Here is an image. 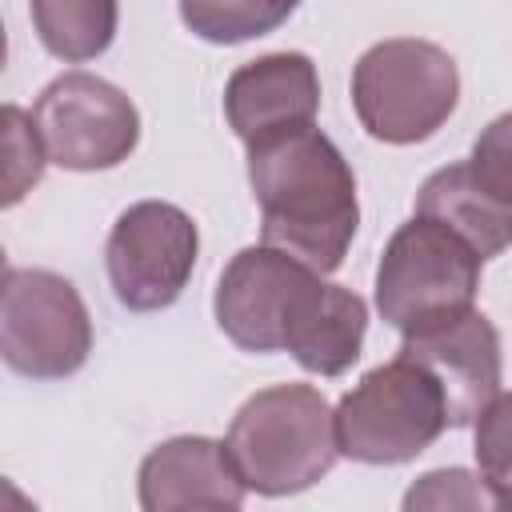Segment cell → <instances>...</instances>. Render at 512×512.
<instances>
[{
    "instance_id": "cell-1",
    "label": "cell",
    "mask_w": 512,
    "mask_h": 512,
    "mask_svg": "<svg viewBox=\"0 0 512 512\" xmlns=\"http://www.w3.org/2000/svg\"><path fill=\"white\" fill-rule=\"evenodd\" d=\"M248 184L260 204L264 244L336 272L360 224L356 176L344 152L316 128H296L248 148Z\"/></svg>"
},
{
    "instance_id": "cell-2",
    "label": "cell",
    "mask_w": 512,
    "mask_h": 512,
    "mask_svg": "<svg viewBox=\"0 0 512 512\" xmlns=\"http://www.w3.org/2000/svg\"><path fill=\"white\" fill-rule=\"evenodd\" d=\"M248 492L292 496L324 480L340 456L336 416L312 384H272L240 404L224 436Z\"/></svg>"
},
{
    "instance_id": "cell-3",
    "label": "cell",
    "mask_w": 512,
    "mask_h": 512,
    "mask_svg": "<svg viewBox=\"0 0 512 512\" xmlns=\"http://www.w3.org/2000/svg\"><path fill=\"white\" fill-rule=\"evenodd\" d=\"M460 104L456 60L416 36L372 44L352 68V108L380 144H420L436 136Z\"/></svg>"
},
{
    "instance_id": "cell-4",
    "label": "cell",
    "mask_w": 512,
    "mask_h": 512,
    "mask_svg": "<svg viewBox=\"0 0 512 512\" xmlns=\"http://www.w3.org/2000/svg\"><path fill=\"white\" fill-rule=\"evenodd\" d=\"M480 256L448 224L432 216L404 220L384 244L376 268V308L400 332H428L476 308Z\"/></svg>"
},
{
    "instance_id": "cell-5",
    "label": "cell",
    "mask_w": 512,
    "mask_h": 512,
    "mask_svg": "<svg viewBox=\"0 0 512 512\" xmlns=\"http://www.w3.org/2000/svg\"><path fill=\"white\" fill-rule=\"evenodd\" d=\"M332 416L340 456L356 464H408L448 428V400L424 364L396 352V360L364 372Z\"/></svg>"
},
{
    "instance_id": "cell-6",
    "label": "cell",
    "mask_w": 512,
    "mask_h": 512,
    "mask_svg": "<svg viewBox=\"0 0 512 512\" xmlns=\"http://www.w3.org/2000/svg\"><path fill=\"white\" fill-rule=\"evenodd\" d=\"M324 284V272L308 268L304 260L272 244H252L224 264L212 312L220 332L240 352H288L316 300L324 296Z\"/></svg>"
},
{
    "instance_id": "cell-7",
    "label": "cell",
    "mask_w": 512,
    "mask_h": 512,
    "mask_svg": "<svg viewBox=\"0 0 512 512\" xmlns=\"http://www.w3.org/2000/svg\"><path fill=\"white\" fill-rule=\"evenodd\" d=\"M92 316L60 272L4 268L0 284V356L16 376L64 380L88 364Z\"/></svg>"
},
{
    "instance_id": "cell-8",
    "label": "cell",
    "mask_w": 512,
    "mask_h": 512,
    "mask_svg": "<svg viewBox=\"0 0 512 512\" xmlns=\"http://www.w3.org/2000/svg\"><path fill=\"white\" fill-rule=\"evenodd\" d=\"M200 232L192 216L168 200H140L124 208L104 244L112 296L128 312H160L180 300L192 280Z\"/></svg>"
},
{
    "instance_id": "cell-9",
    "label": "cell",
    "mask_w": 512,
    "mask_h": 512,
    "mask_svg": "<svg viewBox=\"0 0 512 512\" xmlns=\"http://www.w3.org/2000/svg\"><path fill=\"white\" fill-rule=\"evenodd\" d=\"M36 132L44 140L48 164L68 172H104L124 164L140 144L136 104L92 72L56 76L32 104Z\"/></svg>"
},
{
    "instance_id": "cell-10",
    "label": "cell",
    "mask_w": 512,
    "mask_h": 512,
    "mask_svg": "<svg viewBox=\"0 0 512 512\" xmlns=\"http://www.w3.org/2000/svg\"><path fill=\"white\" fill-rule=\"evenodd\" d=\"M320 76L304 52H268L240 64L224 84L228 128L252 148L316 124Z\"/></svg>"
},
{
    "instance_id": "cell-11",
    "label": "cell",
    "mask_w": 512,
    "mask_h": 512,
    "mask_svg": "<svg viewBox=\"0 0 512 512\" xmlns=\"http://www.w3.org/2000/svg\"><path fill=\"white\" fill-rule=\"evenodd\" d=\"M400 352L436 376L448 400V428L476 424L484 404L500 392V336L492 320L476 308L428 332L404 336Z\"/></svg>"
},
{
    "instance_id": "cell-12",
    "label": "cell",
    "mask_w": 512,
    "mask_h": 512,
    "mask_svg": "<svg viewBox=\"0 0 512 512\" xmlns=\"http://www.w3.org/2000/svg\"><path fill=\"white\" fill-rule=\"evenodd\" d=\"M140 508L180 512V508H220L236 512L248 496L232 456L208 436H172L140 460Z\"/></svg>"
},
{
    "instance_id": "cell-13",
    "label": "cell",
    "mask_w": 512,
    "mask_h": 512,
    "mask_svg": "<svg viewBox=\"0 0 512 512\" xmlns=\"http://www.w3.org/2000/svg\"><path fill=\"white\" fill-rule=\"evenodd\" d=\"M416 212L448 224L456 236H464L476 248L480 260H492L504 248H512V204H504L500 196H492L476 180V172H472L468 160L432 172L420 184Z\"/></svg>"
},
{
    "instance_id": "cell-14",
    "label": "cell",
    "mask_w": 512,
    "mask_h": 512,
    "mask_svg": "<svg viewBox=\"0 0 512 512\" xmlns=\"http://www.w3.org/2000/svg\"><path fill=\"white\" fill-rule=\"evenodd\" d=\"M28 12L40 44L64 64L104 56L120 24V0H28Z\"/></svg>"
},
{
    "instance_id": "cell-15",
    "label": "cell",
    "mask_w": 512,
    "mask_h": 512,
    "mask_svg": "<svg viewBox=\"0 0 512 512\" xmlns=\"http://www.w3.org/2000/svg\"><path fill=\"white\" fill-rule=\"evenodd\" d=\"M180 20L208 44H244L276 32L300 0H176Z\"/></svg>"
},
{
    "instance_id": "cell-16",
    "label": "cell",
    "mask_w": 512,
    "mask_h": 512,
    "mask_svg": "<svg viewBox=\"0 0 512 512\" xmlns=\"http://www.w3.org/2000/svg\"><path fill=\"white\" fill-rule=\"evenodd\" d=\"M4 156H8L4 160V208H12L32 184H40L44 164H48L36 120L16 104H4Z\"/></svg>"
},
{
    "instance_id": "cell-17",
    "label": "cell",
    "mask_w": 512,
    "mask_h": 512,
    "mask_svg": "<svg viewBox=\"0 0 512 512\" xmlns=\"http://www.w3.org/2000/svg\"><path fill=\"white\" fill-rule=\"evenodd\" d=\"M476 464L492 496L512 492V392H496L476 416Z\"/></svg>"
},
{
    "instance_id": "cell-18",
    "label": "cell",
    "mask_w": 512,
    "mask_h": 512,
    "mask_svg": "<svg viewBox=\"0 0 512 512\" xmlns=\"http://www.w3.org/2000/svg\"><path fill=\"white\" fill-rule=\"evenodd\" d=\"M404 508L416 512V508H496V496L492 488L484 484V476H472L464 468H436V472H424L408 492H404Z\"/></svg>"
},
{
    "instance_id": "cell-19",
    "label": "cell",
    "mask_w": 512,
    "mask_h": 512,
    "mask_svg": "<svg viewBox=\"0 0 512 512\" xmlns=\"http://www.w3.org/2000/svg\"><path fill=\"white\" fill-rule=\"evenodd\" d=\"M476 180L500 196L504 204H512V112L496 116L472 144V156H468Z\"/></svg>"
},
{
    "instance_id": "cell-20",
    "label": "cell",
    "mask_w": 512,
    "mask_h": 512,
    "mask_svg": "<svg viewBox=\"0 0 512 512\" xmlns=\"http://www.w3.org/2000/svg\"><path fill=\"white\" fill-rule=\"evenodd\" d=\"M496 508H512V492H504V496L496 500Z\"/></svg>"
}]
</instances>
